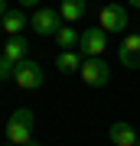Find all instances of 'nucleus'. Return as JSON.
<instances>
[{
  "instance_id": "f257e3e1",
  "label": "nucleus",
  "mask_w": 140,
  "mask_h": 146,
  "mask_svg": "<svg viewBox=\"0 0 140 146\" xmlns=\"http://www.w3.org/2000/svg\"><path fill=\"white\" fill-rule=\"evenodd\" d=\"M33 127H36L33 110L29 107H16L10 114V120H7V143H13V146L33 143Z\"/></svg>"
},
{
  "instance_id": "f03ea898",
  "label": "nucleus",
  "mask_w": 140,
  "mask_h": 146,
  "mask_svg": "<svg viewBox=\"0 0 140 146\" xmlns=\"http://www.w3.org/2000/svg\"><path fill=\"white\" fill-rule=\"evenodd\" d=\"M108 33H104L101 26H88L78 33V52H82L85 58H101V52L108 49Z\"/></svg>"
},
{
  "instance_id": "7ed1b4c3",
  "label": "nucleus",
  "mask_w": 140,
  "mask_h": 146,
  "mask_svg": "<svg viewBox=\"0 0 140 146\" xmlns=\"http://www.w3.org/2000/svg\"><path fill=\"white\" fill-rule=\"evenodd\" d=\"M78 75H82V81L88 84V88H104V84L111 81V65L104 62V58H85Z\"/></svg>"
},
{
  "instance_id": "20e7f679",
  "label": "nucleus",
  "mask_w": 140,
  "mask_h": 146,
  "mask_svg": "<svg viewBox=\"0 0 140 146\" xmlns=\"http://www.w3.org/2000/svg\"><path fill=\"white\" fill-rule=\"evenodd\" d=\"M42 68L39 62H33V58H23L20 65H16V72H13V81H16V88H23V91H36L39 84H42Z\"/></svg>"
},
{
  "instance_id": "39448f33",
  "label": "nucleus",
  "mask_w": 140,
  "mask_h": 146,
  "mask_svg": "<svg viewBox=\"0 0 140 146\" xmlns=\"http://www.w3.org/2000/svg\"><path fill=\"white\" fill-rule=\"evenodd\" d=\"M98 26L104 33H124L127 29V10L121 3H108V7H101V13H98Z\"/></svg>"
},
{
  "instance_id": "423d86ee",
  "label": "nucleus",
  "mask_w": 140,
  "mask_h": 146,
  "mask_svg": "<svg viewBox=\"0 0 140 146\" xmlns=\"http://www.w3.org/2000/svg\"><path fill=\"white\" fill-rule=\"evenodd\" d=\"M29 26L36 29V36H56L59 26H62V16H59V10H49V7H42V10L33 13Z\"/></svg>"
},
{
  "instance_id": "0eeeda50",
  "label": "nucleus",
  "mask_w": 140,
  "mask_h": 146,
  "mask_svg": "<svg viewBox=\"0 0 140 146\" xmlns=\"http://www.w3.org/2000/svg\"><path fill=\"white\" fill-rule=\"evenodd\" d=\"M108 140L114 143V146H137V130L127 123V120H114V123L108 127Z\"/></svg>"
},
{
  "instance_id": "6e6552de",
  "label": "nucleus",
  "mask_w": 140,
  "mask_h": 146,
  "mask_svg": "<svg viewBox=\"0 0 140 146\" xmlns=\"http://www.w3.org/2000/svg\"><path fill=\"white\" fill-rule=\"evenodd\" d=\"M117 58H121V65H124V68H134V72L140 68V33L124 39V46L117 49Z\"/></svg>"
},
{
  "instance_id": "1a4fd4ad",
  "label": "nucleus",
  "mask_w": 140,
  "mask_h": 146,
  "mask_svg": "<svg viewBox=\"0 0 140 146\" xmlns=\"http://www.w3.org/2000/svg\"><path fill=\"white\" fill-rule=\"evenodd\" d=\"M3 58H10L13 65H20L23 58H29V46H26L23 36H10L3 42Z\"/></svg>"
},
{
  "instance_id": "9d476101",
  "label": "nucleus",
  "mask_w": 140,
  "mask_h": 146,
  "mask_svg": "<svg viewBox=\"0 0 140 146\" xmlns=\"http://www.w3.org/2000/svg\"><path fill=\"white\" fill-rule=\"evenodd\" d=\"M85 13H88V0H62V7H59L62 23H78Z\"/></svg>"
},
{
  "instance_id": "9b49d317",
  "label": "nucleus",
  "mask_w": 140,
  "mask_h": 146,
  "mask_svg": "<svg viewBox=\"0 0 140 146\" xmlns=\"http://www.w3.org/2000/svg\"><path fill=\"white\" fill-rule=\"evenodd\" d=\"M56 68H59V72H65V75L82 72V52H75V49H65V52H59Z\"/></svg>"
},
{
  "instance_id": "f8f14e48",
  "label": "nucleus",
  "mask_w": 140,
  "mask_h": 146,
  "mask_svg": "<svg viewBox=\"0 0 140 146\" xmlns=\"http://www.w3.org/2000/svg\"><path fill=\"white\" fill-rule=\"evenodd\" d=\"M26 23H29V20L23 16V10H10V13L3 16V29H7V36H20Z\"/></svg>"
},
{
  "instance_id": "ddd939ff",
  "label": "nucleus",
  "mask_w": 140,
  "mask_h": 146,
  "mask_svg": "<svg viewBox=\"0 0 140 146\" xmlns=\"http://www.w3.org/2000/svg\"><path fill=\"white\" fill-rule=\"evenodd\" d=\"M56 42H59V49H75V46H78V33H75L72 26H59Z\"/></svg>"
},
{
  "instance_id": "4468645a",
  "label": "nucleus",
  "mask_w": 140,
  "mask_h": 146,
  "mask_svg": "<svg viewBox=\"0 0 140 146\" xmlns=\"http://www.w3.org/2000/svg\"><path fill=\"white\" fill-rule=\"evenodd\" d=\"M13 72H16V65L10 62V58H3V55H0V81L13 78Z\"/></svg>"
},
{
  "instance_id": "2eb2a0df",
  "label": "nucleus",
  "mask_w": 140,
  "mask_h": 146,
  "mask_svg": "<svg viewBox=\"0 0 140 146\" xmlns=\"http://www.w3.org/2000/svg\"><path fill=\"white\" fill-rule=\"evenodd\" d=\"M10 13V7H7V0H0V16H7Z\"/></svg>"
},
{
  "instance_id": "dca6fc26",
  "label": "nucleus",
  "mask_w": 140,
  "mask_h": 146,
  "mask_svg": "<svg viewBox=\"0 0 140 146\" xmlns=\"http://www.w3.org/2000/svg\"><path fill=\"white\" fill-rule=\"evenodd\" d=\"M39 0H20V7H36Z\"/></svg>"
},
{
  "instance_id": "f3484780",
  "label": "nucleus",
  "mask_w": 140,
  "mask_h": 146,
  "mask_svg": "<svg viewBox=\"0 0 140 146\" xmlns=\"http://www.w3.org/2000/svg\"><path fill=\"white\" fill-rule=\"evenodd\" d=\"M127 3H130V7H134V10H140V0H127Z\"/></svg>"
},
{
  "instance_id": "a211bd4d",
  "label": "nucleus",
  "mask_w": 140,
  "mask_h": 146,
  "mask_svg": "<svg viewBox=\"0 0 140 146\" xmlns=\"http://www.w3.org/2000/svg\"><path fill=\"white\" fill-rule=\"evenodd\" d=\"M26 146H39V143H36V140H33V143H26Z\"/></svg>"
},
{
  "instance_id": "6ab92c4d",
  "label": "nucleus",
  "mask_w": 140,
  "mask_h": 146,
  "mask_svg": "<svg viewBox=\"0 0 140 146\" xmlns=\"http://www.w3.org/2000/svg\"><path fill=\"white\" fill-rule=\"evenodd\" d=\"M0 29H3V16H0Z\"/></svg>"
},
{
  "instance_id": "aec40b11",
  "label": "nucleus",
  "mask_w": 140,
  "mask_h": 146,
  "mask_svg": "<svg viewBox=\"0 0 140 146\" xmlns=\"http://www.w3.org/2000/svg\"><path fill=\"white\" fill-rule=\"evenodd\" d=\"M7 146H13V143H7Z\"/></svg>"
},
{
  "instance_id": "412c9836",
  "label": "nucleus",
  "mask_w": 140,
  "mask_h": 146,
  "mask_svg": "<svg viewBox=\"0 0 140 146\" xmlns=\"http://www.w3.org/2000/svg\"><path fill=\"white\" fill-rule=\"evenodd\" d=\"M137 146H140V140H137Z\"/></svg>"
}]
</instances>
